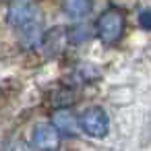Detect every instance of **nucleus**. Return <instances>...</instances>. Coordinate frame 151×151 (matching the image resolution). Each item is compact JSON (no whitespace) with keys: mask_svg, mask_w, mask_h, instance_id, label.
I'll return each instance as SVG.
<instances>
[{"mask_svg":"<svg viewBox=\"0 0 151 151\" xmlns=\"http://www.w3.org/2000/svg\"><path fill=\"white\" fill-rule=\"evenodd\" d=\"M124 31V15L116 9H108L99 15L97 19V35L106 42V44H112L116 40H120Z\"/></svg>","mask_w":151,"mask_h":151,"instance_id":"1","label":"nucleus"},{"mask_svg":"<svg viewBox=\"0 0 151 151\" xmlns=\"http://www.w3.org/2000/svg\"><path fill=\"white\" fill-rule=\"evenodd\" d=\"M81 128L85 134L93 137V139H101L108 134L110 130V120H108V114L101 110V108H89L83 112L81 120H79Z\"/></svg>","mask_w":151,"mask_h":151,"instance_id":"2","label":"nucleus"},{"mask_svg":"<svg viewBox=\"0 0 151 151\" xmlns=\"http://www.w3.org/2000/svg\"><path fill=\"white\" fill-rule=\"evenodd\" d=\"M37 19V6L31 0H15L9 6V23L15 27H31Z\"/></svg>","mask_w":151,"mask_h":151,"instance_id":"3","label":"nucleus"},{"mask_svg":"<svg viewBox=\"0 0 151 151\" xmlns=\"http://www.w3.org/2000/svg\"><path fill=\"white\" fill-rule=\"evenodd\" d=\"M31 145L37 151H56L60 147V132L52 124H37L31 137Z\"/></svg>","mask_w":151,"mask_h":151,"instance_id":"4","label":"nucleus"},{"mask_svg":"<svg viewBox=\"0 0 151 151\" xmlns=\"http://www.w3.org/2000/svg\"><path fill=\"white\" fill-rule=\"evenodd\" d=\"M64 13L68 17L81 19L91 13V0H64Z\"/></svg>","mask_w":151,"mask_h":151,"instance_id":"5","label":"nucleus"},{"mask_svg":"<svg viewBox=\"0 0 151 151\" xmlns=\"http://www.w3.org/2000/svg\"><path fill=\"white\" fill-rule=\"evenodd\" d=\"M54 122H56V126L58 128H62V130H66V132H73L75 130V118L70 116V112H58L56 114V118H54Z\"/></svg>","mask_w":151,"mask_h":151,"instance_id":"6","label":"nucleus"},{"mask_svg":"<svg viewBox=\"0 0 151 151\" xmlns=\"http://www.w3.org/2000/svg\"><path fill=\"white\" fill-rule=\"evenodd\" d=\"M42 42V31L31 25V27H25V35H23V44L25 46H37Z\"/></svg>","mask_w":151,"mask_h":151,"instance_id":"7","label":"nucleus"},{"mask_svg":"<svg viewBox=\"0 0 151 151\" xmlns=\"http://www.w3.org/2000/svg\"><path fill=\"white\" fill-rule=\"evenodd\" d=\"M139 25L145 31H151V9H143L139 13Z\"/></svg>","mask_w":151,"mask_h":151,"instance_id":"8","label":"nucleus"},{"mask_svg":"<svg viewBox=\"0 0 151 151\" xmlns=\"http://www.w3.org/2000/svg\"><path fill=\"white\" fill-rule=\"evenodd\" d=\"M87 37H89V29H87V27H77V31L73 33V42L87 40Z\"/></svg>","mask_w":151,"mask_h":151,"instance_id":"9","label":"nucleus"},{"mask_svg":"<svg viewBox=\"0 0 151 151\" xmlns=\"http://www.w3.org/2000/svg\"><path fill=\"white\" fill-rule=\"evenodd\" d=\"M11 151H27V149H25L23 145H13V149H11Z\"/></svg>","mask_w":151,"mask_h":151,"instance_id":"10","label":"nucleus"}]
</instances>
